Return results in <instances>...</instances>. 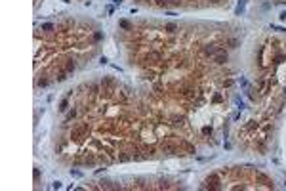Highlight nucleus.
Segmentation results:
<instances>
[{
  "label": "nucleus",
  "instance_id": "obj_2",
  "mask_svg": "<svg viewBox=\"0 0 286 191\" xmlns=\"http://www.w3.org/2000/svg\"><path fill=\"white\" fill-rule=\"evenodd\" d=\"M225 61H227V54L223 52V50L216 54V63H225Z\"/></svg>",
  "mask_w": 286,
  "mask_h": 191
},
{
  "label": "nucleus",
  "instance_id": "obj_1",
  "mask_svg": "<svg viewBox=\"0 0 286 191\" xmlns=\"http://www.w3.org/2000/svg\"><path fill=\"white\" fill-rule=\"evenodd\" d=\"M84 132H88V128H86V126H80V128H76V130H73V138H74V139H82V138H80V136H82Z\"/></svg>",
  "mask_w": 286,
  "mask_h": 191
},
{
  "label": "nucleus",
  "instance_id": "obj_11",
  "mask_svg": "<svg viewBox=\"0 0 286 191\" xmlns=\"http://www.w3.org/2000/svg\"><path fill=\"white\" fill-rule=\"evenodd\" d=\"M38 86H48V80H38Z\"/></svg>",
  "mask_w": 286,
  "mask_h": 191
},
{
  "label": "nucleus",
  "instance_id": "obj_3",
  "mask_svg": "<svg viewBox=\"0 0 286 191\" xmlns=\"http://www.w3.org/2000/svg\"><path fill=\"white\" fill-rule=\"evenodd\" d=\"M176 29H178V27H176V23H168V25H166V31H168V33H174Z\"/></svg>",
  "mask_w": 286,
  "mask_h": 191
},
{
  "label": "nucleus",
  "instance_id": "obj_9",
  "mask_svg": "<svg viewBox=\"0 0 286 191\" xmlns=\"http://www.w3.org/2000/svg\"><path fill=\"white\" fill-rule=\"evenodd\" d=\"M229 44H231V48H237V44H238V42L233 38V40H229Z\"/></svg>",
  "mask_w": 286,
  "mask_h": 191
},
{
  "label": "nucleus",
  "instance_id": "obj_6",
  "mask_svg": "<svg viewBox=\"0 0 286 191\" xmlns=\"http://www.w3.org/2000/svg\"><path fill=\"white\" fill-rule=\"evenodd\" d=\"M156 4H158V6H164V8H166V6H168V0H156Z\"/></svg>",
  "mask_w": 286,
  "mask_h": 191
},
{
  "label": "nucleus",
  "instance_id": "obj_7",
  "mask_svg": "<svg viewBox=\"0 0 286 191\" xmlns=\"http://www.w3.org/2000/svg\"><path fill=\"white\" fill-rule=\"evenodd\" d=\"M242 8H244V2L240 0V4H238V8H237V13H240V12H242Z\"/></svg>",
  "mask_w": 286,
  "mask_h": 191
},
{
  "label": "nucleus",
  "instance_id": "obj_12",
  "mask_svg": "<svg viewBox=\"0 0 286 191\" xmlns=\"http://www.w3.org/2000/svg\"><path fill=\"white\" fill-rule=\"evenodd\" d=\"M74 115H76V111H71V113H69V117H67V121H71V118H73Z\"/></svg>",
  "mask_w": 286,
  "mask_h": 191
},
{
  "label": "nucleus",
  "instance_id": "obj_5",
  "mask_svg": "<svg viewBox=\"0 0 286 191\" xmlns=\"http://www.w3.org/2000/svg\"><path fill=\"white\" fill-rule=\"evenodd\" d=\"M52 29H53L52 23H44V25H42V31H52Z\"/></svg>",
  "mask_w": 286,
  "mask_h": 191
},
{
  "label": "nucleus",
  "instance_id": "obj_8",
  "mask_svg": "<svg viewBox=\"0 0 286 191\" xmlns=\"http://www.w3.org/2000/svg\"><path fill=\"white\" fill-rule=\"evenodd\" d=\"M59 109H61V111H65V109H67V100L61 101V107H59Z\"/></svg>",
  "mask_w": 286,
  "mask_h": 191
},
{
  "label": "nucleus",
  "instance_id": "obj_10",
  "mask_svg": "<svg viewBox=\"0 0 286 191\" xmlns=\"http://www.w3.org/2000/svg\"><path fill=\"white\" fill-rule=\"evenodd\" d=\"M120 25L124 27V29H128V27H130V23H128V21H120Z\"/></svg>",
  "mask_w": 286,
  "mask_h": 191
},
{
  "label": "nucleus",
  "instance_id": "obj_4",
  "mask_svg": "<svg viewBox=\"0 0 286 191\" xmlns=\"http://www.w3.org/2000/svg\"><path fill=\"white\" fill-rule=\"evenodd\" d=\"M65 69H67V73H71V71H74V63H73V61H69V63H67V67H65Z\"/></svg>",
  "mask_w": 286,
  "mask_h": 191
}]
</instances>
